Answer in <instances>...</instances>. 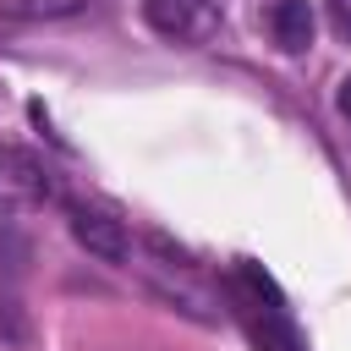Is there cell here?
<instances>
[{
    "label": "cell",
    "instance_id": "obj_4",
    "mask_svg": "<svg viewBox=\"0 0 351 351\" xmlns=\"http://www.w3.org/2000/svg\"><path fill=\"white\" fill-rule=\"evenodd\" d=\"M208 11V0H143V16L159 27V33H192L197 27V16Z\"/></svg>",
    "mask_w": 351,
    "mask_h": 351
},
{
    "label": "cell",
    "instance_id": "obj_2",
    "mask_svg": "<svg viewBox=\"0 0 351 351\" xmlns=\"http://www.w3.org/2000/svg\"><path fill=\"white\" fill-rule=\"evenodd\" d=\"M71 236H77V247H82L88 258H99V263H126V252H132L126 225L110 219V214H99V208H71Z\"/></svg>",
    "mask_w": 351,
    "mask_h": 351
},
{
    "label": "cell",
    "instance_id": "obj_7",
    "mask_svg": "<svg viewBox=\"0 0 351 351\" xmlns=\"http://www.w3.org/2000/svg\"><path fill=\"white\" fill-rule=\"evenodd\" d=\"M335 104H340V115H346V121H351V77H346V82H340V93H335Z\"/></svg>",
    "mask_w": 351,
    "mask_h": 351
},
{
    "label": "cell",
    "instance_id": "obj_1",
    "mask_svg": "<svg viewBox=\"0 0 351 351\" xmlns=\"http://www.w3.org/2000/svg\"><path fill=\"white\" fill-rule=\"evenodd\" d=\"M55 197V176L33 148H0V214H27Z\"/></svg>",
    "mask_w": 351,
    "mask_h": 351
},
{
    "label": "cell",
    "instance_id": "obj_5",
    "mask_svg": "<svg viewBox=\"0 0 351 351\" xmlns=\"http://www.w3.org/2000/svg\"><path fill=\"white\" fill-rule=\"evenodd\" d=\"M241 285L252 291V302H269V313H280V307H285L280 285H274V280H269V274H263V269H258L252 258H241Z\"/></svg>",
    "mask_w": 351,
    "mask_h": 351
},
{
    "label": "cell",
    "instance_id": "obj_3",
    "mask_svg": "<svg viewBox=\"0 0 351 351\" xmlns=\"http://www.w3.org/2000/svg\"><path fill=\"white\" fill-rule=\"evenodd\" d=\"M313 5L307 0H274L269 5V33H274V44L285 49V55H302L307 44H313Z\"/></svg>",
    "mask_w": 351,
    "mask_h": 351
},
{
    "label": "cell",
    "instance_id": "obj_6",
    "mask_svg": "<svg viewBox=\"0 0 351 351\" xmlns=\"http://www.w3.org/2000/svg\"><path fill=\"white\" fill-rule=\"evenodd\" d=\"M329 22L340 38H351V0H329Z\"/></svg>",
    "mask_w": 351,
    "mask_h": 351
}]
</instances>
